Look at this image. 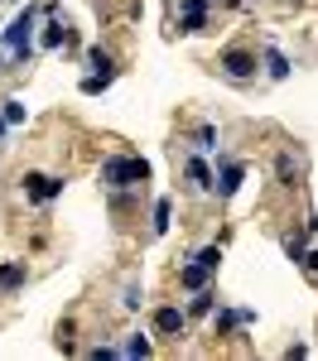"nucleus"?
I'll use <instances>...</instances> for the list:
<instances>
[{
	"mask_svg": "<svg viewBox=\"0 0 318 361\" xmlns=\"http://www.w3.org/2000/svg\"><path fill=\"white\" fill-rule=\"evenodd\" d=\"M178 10H183V15H202V10H207V0H183Z\"/></svg>",
	"mask_w": 318,
	"mask_h": 361,
	"instance_id": "nucleus-22",
	"label": "nucleus"
},
{
	"mask_svg": "<svg viewBox=\"0 0 318 361\" xmlns=\"http://www.w3.org/2000/svg\"><path fill=\"white\" fill-rule=\"evenodd\" d=\"M304 265H309V270L318 275V250H309V255H304Z\"/></svg>",
	"mask_w": 318,
	"mask_h": 361,
	"instance_id": "nucleus-23",
	"label": "nucleus"
},
{
	"mask_svg": "<svg viewBox=\"0 0 318 361\" xmlns=\"http://www.w3.org/2000/svg\"><path fill=\"white\" fill-rule=\"evenodd\" d=\"M5 126H10V121H5V116H0V135H5Z\"/></svg>",
	"mask_w": 318,
	"mask_h": 361,
	"instance_id": "nucleus-24",
	"label": "nucleus"
},
{
	"mask_svg": "<svg viewBox=\"0 0 318 361\" xmlns=\"http://www.w3.org/2000/svg\"><path fill=\"white\" fill-rule=\"evenodd\" d=\"M169 217H173L169 197H159V202H154V231H169Z\"/></svg>",
	"mask_w": 318,
	"mask_h": 361,
	"instance_id": "nucleus-11",
	"label": "nucleus"
},
{
	"mask_svg": "<svg viewBox=\"0 0 318 361\" xmlns=\"http://www.w3.org/2000/svg\"><path fill=\"white\" fill-rule=\"evenodd\" d=\"M246 318H251V313H222V318H217V333H231V328L246 323Z\"/></svg>",
	"mask_w": 318,
	"mask_h": 361,
	"instance_id": "nucleus-19",
	"label": "nucleus"
},
{
	"mask_svg": "<svg viewBox=\"0 0 318 361\" xmlns=\"http://www.w3.org/2000/svg\"><path fill=\"white\" fill-rule=\"evenodd\" d=\"M121 357H149V337H130V342L121 347Z\"/></svg>",
	"mask_w": 318,
	"mask_h": 361,
	"instance_id": "nucleus-15",
	"label": "nucleus"
},
{
	"mask_svg": "<svg viewBox=\"0 0 318 361\" xmlns=\"http://www.w3.org/2000/svg\"><path fill=\"white\" fill-rule=\"evenodd\" d=\"M188 313H193V318L212 313V294H207V289H198V294H193V304H188Z\"/></svg>",
	"mask_w": 318,
	"mask_h": 361,
	"instance_id": "nucleus-14",
	"label": "nucleus"
},
{
	"mask_svg": "<svg viewBox=\"0 0 318 361\" xmlns=\"http://www.w3.org/2000/svg\"><path fill=\"white\" fill-rule=\"evenodd\" d=\"M275 173H280V183H294V173H299V169H294L289 154H280V159H275Z\"/></svg>",
	"mask_w": 318,
	"mask_h": 361,
	"instance_id": "nucleus-18",
	"label": "nucleus"
},
{
	"mask_svg": "<svg viewBox=\"0 0 318 361\" xmlns=\"http://www.w3.org/2000/svg\"><path fill=\"white\" fill-rule=\"evenodd\" d=\"M198 149H217V145H212V140H217V130H212V126H198Z\"/></svg>",
	"mask_w": 318,
	"mask_h": 361,
	"instance_id": "nucleus-20",
	"label": "nucleus"
},
{
	"mask_svg": "<svg viewBox=\"0 0 318 361\" xmlns=\"http://www.w3.org/2000/svg\"><path fill=\"white\" fill-rule=\"evenodd\" d=\"M63 34H68V29L58 25V20H49V29H44V49H58V44H63Z\"/></svg>",
	"mask_w": 318,
	"mask_h": 361,
	"instance_id": "nucleus-16",
	"label": "nucleus"
},
{
	"mask_svg": "<svg viewBox=\"0 0 318 361\" xmlns=\"http://www.w3.org/2000/svg\"><path fill=\"white\" fill-rule=\"evenodd\" d=\"M188 178H193V188H202V193H212V188H217L212 169L202 164V159H188Z\"/></svg>",
	"mask_w": 318,
	"mask_h": 361,
	"instance_id": "nucleus-9",
	"label": "nucleus"
},
{
	"mask_svg": "<svg viewBox=\"0 0 318 361\" xmlns=\"http://www.w3.org/2000/svg\"><path fill=\"white\" fill-rule=\"evenodd\" d=\"M145 178H149L145 159H106L102 164V183L106 188H130V183H145Z\"/></svg>",
	"mask_w": 318,
	"mask_h": 361,
	"instance_id": "nucleus-1",
	"label": "nucleus"
},
{
	"mask_svg": "<svg viewBox=\"0 0 318 361\" xmlns=\"http://www.w3.org/2000/svg\"><path fill=\"white\" fill-rule=\"evenodd\" d=\"M198 260H202V265H212V270H217V265H222V250H217V246H202V250H198Z\"/></svg>",
	"mask_w": 318,
	"mask_h": 361,
	"instance_id": "nucleus-21",
	"label": "nucleus"
},
{
	"mask_svg": "<svg viewBox=\"0 0 318 361\" xmlns=\"http://www.w3.org/2000/svg\"><path fill=\"white\" fill-rule=\"evenodd\" d=\"M222 68H227V78H236V82L256 78V58L246 54V49H227V54H222Z\"/></svg>",
	"mask_w": 318,
	"mask_h": 361,
	"instance_id": "nucleus-4",
	"label": "nucleus"
},
{
	"mask_svg": "<svg viewBox=\"0 0 318 361\" xmlns=\"http://www.w3.org/2000/svg\"><path fill=\"white\" fill-rule=\"evenodd\" d=\"M241 178H246V164H241V159H227L222 173H217V197H231L241 188Z\"/></svg>",
	"mask_w": 318,
	"mask_h": 361,
	"instance_id": "nucleus-6",
	"label": "nucleus"
},
{
	"mask_svg": "<svg viewBox=\"0 0 318 361\" xmlns=\"http://www.w3.org/2000/svg\"><path fill=\"white\" fill-rule=\"evenodd\" d=\"M102 87H111V78H102V73H87V78H82V92H87V97H97Z\"/></svg>",
	"mask_w": 318,
	"mask_h": 361,
	"instance_id": "nucleus-17",
	"label": "nucleus"
},
{
	"mask_svg": "<svg viewBox=\"0 0 318 361\" xmlns=\"http://www.w3.org/2000/svg\"><path fill=\"white\" fill-rule=\"evenodd\" d=\"M183 323H188V318H183L178 308H159V313H154V328H159V333H164V337L183 333Z\"/></svg>",
	"mask_w": 318,
	"mask_h": 361,
	"instance_id": "nucleus-8",
	"label": "nucleus"
},
{
	"mask_svg": "<svg viewBox=\"0 0 318 361\" xmlns=\"http://www.w3.org/2000/svg\"><path fill=\"white\" fill-rule=\"evenodd\" d=\"M0 289H5V294L25 289V260H10V265H0Z\"/></svg>",
	"mask_w": 318,
	"mask_h": 361,
	"instance_id": "nucleus-7",
	"label": "nucleus"
},
{
	"mask_svg": "<svg viewBox=\"0 0 318 361\" xmlns=\"http://www.w3.org/2000/svg\"><path fill=\"white\" fill-rule=\"evenodd\" d=\"M29 29H34V15H29V10L10 29H5V49H15V58H20V63H29V54H34V49H29Z\"/></svg>",
	"mask_w": 318,
	"mask_h": 361,
	"instance_id": "nucleus-2",
	"label": "nucleus"
},
{
	"mask_svg": "<svg viewBox=\"0 0 318 361\" xmlns=\"http://www.w3.org/2000/svg\"><path fill=\"white\" fill-rule=\"evenodd\" d=\"M0 116H5V121H10V126H25V121H29L25 102H5V111H0Z\"/></svg>",
	"mask_w": 318,
	"mask_h": 361,
	"instance_id": "nucleus-13",
	"label": "nucleus"
},
{
	"mask_svg": "<svg viewBox=\"0 0 318 361\" xmlns=\"http://www.w3.org/2000/svg\"><path fill=\"white\" fill-rule=\"evenodd\" d=\"M87 63H92V68H97L102 78H116V68H111V54H102V49H92V58H87Z\"/></svg>",
	"mask_w": 318,
	"mask_h": 361,
	"instance_id": "nucleus-12",
	"label": "nucleus"
},
{
	"mask_svg": "<svg viewBox=\"0 0 318 361\" xmlns=\"http://www.w3.org/2000/svg\"><path fill=\"white\" fill-rule=\"evenodd\" d=\"M25 193L29 202H54L63 193V178H49V173H25Z\"/></svg>",
	"mask_w": 318,
	"mask_h": 361,
	"instance_id": "nucleus-3",
	"label": "nucleus"
},
{
	"mask_svg": "<svg viewBox=\"0 0 318 361\" xmlns=\"http://www.w3.org/2000/svg\"><path fill=\"white\" fill-rule=\"evenodd\" d=\"M265 73H270L275 82H285L289 78V58L280 54V49H265Z\"/></svg>",
	"mask_w": 318,
	"mask_h": 361,
	"instance_id": "nucleus-10",
	"label": "nucleus"
},
{
	"mask_svg": "<svg viewBox=\"0 0 318 361\" xmlns=\"http://www.w3.org/2000/svg\"><path fill=\"white\" fill-rule=\"evenodd\" d=\"M212 275H217V270H212V265H202L198 255H193V265H183V270H178V284L198 294V289H207V279H212Z\"/></svg>",
	"mask_w": 318,
	"mask_h": 361,
	"instance_id": "nucleus-5",
	"label": "nucleus"
}]
</instances>
